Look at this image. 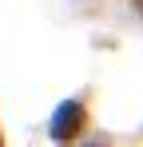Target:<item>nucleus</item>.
I'll return each mask as SVG.
<instances>
[{
  "label": "nucleus",
  "instance_id": "1",
  "mask_svg": "<svg viewBox=\"0 0 143 147\" xmlns=\"http://www.w3.org/2000/svg\"><path fill=\"white\" fill-rule=\"evenodd\" d=\"M80 127H84V103H80V99H64V103L56 107V115H52V127H48V131H52L56 143H64V139H72Z\"/></svg>",
  "mask_w": 143,
  "mask_h": 147
},
{
  "label": "nucleus",
  "instance_id": "2",
  "mask_svg": "<svg viewBox=\"0 0 143 147\" xmlns=\"http://www.w3.org/2000/svg\"><path fill=\"white\" fill-rule=\"evenodd\" d=\"M88 147H99V143H88Z\"/></svg>",
  "mask_w": 143,
  "mask_h": 147
},
{
  "label": "nucleus",
  "instance_id": "3",
  "mask_svg": "<svg viewBox=\"0 0 143 147\" xmlns=\"http://www.w3.org/2000/svg\"><path fill=\"white\" fill-rule=\"evenodd\" d=\"M139 8H143V0H139Z\"/></svg>",
  "mask_w": 143,
  "mask_h": 147
}]
</instances>
